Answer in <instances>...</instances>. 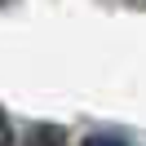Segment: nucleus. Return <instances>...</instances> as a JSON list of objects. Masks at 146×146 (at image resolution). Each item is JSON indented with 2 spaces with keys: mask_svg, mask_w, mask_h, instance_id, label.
Returning <instances> with one entry per match:
<instances>
[{
  "mask_svg": "<svg viewBox=\"0 0 146 146\" xmlns=\"http://www.w3.org/2000/svg\"><path fill=\"white\" fill-rule=\"evenodd\" d=\"M84 146H124V142H119V137H106V133H93Z\"/></svg>",
  "mask_w": 146,
  "mask_h": 146,
  "instance_id": "nucleus-1",
  "label": "nucleus"
},
{
  "mask_svg": "<svg viewBox=\"0 0 146 146\" xmlns=\"http://www.w3.org/2000/svg\"><path fill=\"white\" fill-rule=\"evenodd\" d=\"M0 146H9V119H5V111H0Z\"/></svg>",
  "mask_w": 146,
  "mask_h": 146,
  "instance_id": "nucleus-2",
  "label": "nucleus"
}]
</instances>
